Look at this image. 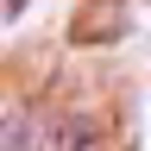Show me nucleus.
<instances>
[{"label": "nucleus", "mask_w": 151, "mask_h": 151, "mask_svg": "<svg viewBox=\"0 0 151 151\" xmlns=\"http://www.w3.org/2000/svg\"><path fill=\"white\" fill-rule=\"evenodd\" d=\"M50 151H107V139H101V126H94V120L69 113V120L50 132Z\"/></svg>", "instance_id": "nucleus-1"}, {"label": "nucleus", "mask_w": 151, "mask_h": 151, "mask_svg": "<svg viewBox=\"0 0 151 151\" xmlns=\"http://www.w3.org/2000/svg\"><path fill=\"white\" fill-rule=\"evenodd\" d=\"M6 151H38V132H32V113H19V107H6Z\"/></svg>", "instance_id": "nucleus-2"}, {"label": "nucleus", "mask_w": 151, "mask_h": 151, "mask_svg": "<svg viewBox=\"0 0 151 151\" xmlns=\"http://www.w3.org/2000/svg\"><path fill=\"white\" fill-rule=\"evenodd\" d=\"M6 19H19V0H6Z\"/></svg>", "instance_id": "nucleus-3"}]
</instances>
